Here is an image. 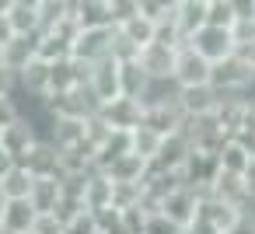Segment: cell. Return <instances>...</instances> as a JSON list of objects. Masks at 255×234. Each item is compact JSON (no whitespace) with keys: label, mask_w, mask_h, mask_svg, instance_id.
Segmentation results:
<instances>
[{"label":"cell","mask_w":255,"mask_h":234,"mask_svg":"<svg viewBox=\"0 0 255 234\" xmlns=\"http://www.w3.org/2000/svg\"><path fill=\"white\" fill-rule=\"evenodd\" d=\"M210 84H213L220 95H252V91H255V70H252L238 53H231L227 60H217V63H213Z\"/></svg>","instance_id":"6da1fadb"},{"label":"cell","mask_w":255,"mask_h":234,"mask_svg":"<svg viewBox=\"0 0 255 234\" xmlns=\"http://www.w3.org/2000/svg\"><path fill=\"white\" fill-rule=\"evenodd\" d=\"M42 105H46L53 116H74V119H88V116L102 112V102H98V95L91 91V84H88V81H84V84H77V88H70V91L46 95V98H42Z\"/></svg>","instance_id":"7a4b0ae2"},{"label":"cell","mask_w":255,"mask_h":234,"mask_svg":"<svg viewBox=\"0 0 255 234\" xmlns=\"http://www.w3.org/2000/svg\"><path fill=\"white\" fill-rule=\"evenodd\" d=\"M189 46L199 49L210 63H217V60H227V56L234 53L238 39H234V28H231V25H213V21H206V25H199V28L189 35Z\"/></svg>","instance_id":"3957f363"},{"label":"cell","mask_w":255,"mask_h":234,"mask_svg":"<svg viewBox=\"0 0 255 234\" xmlns=\"http://www.w3.org/2000/svg\"><path fill=\"white\" fill-rule=\"evenodd\" d=\"M39 140H42V129H39V122H35L28 112H21V116H18L14 122H7V126H0V143L14 154L18 164L28 157V150H32Z\"/></svg>","instance_id":"277c9868"},{"label":"cell","mask_w":255,"mask_h":234,"mask_svg":"<svg viewBox=\"0 0 255 234\" xmlns=\"http://www.w3.org/2000/svg\"><path fill=\"white\" fill-rule=\"evenodd\" d=\"M112 39H116V25H88L74 39V56L84 63H98L112 56Z\"/></svg>","instance_id":"5b68a950"},{"label":"cell","mask_w":255,"mask_h":234,"mask_svg":"<svg viewBox=\"0 0 255 234\" xmlns=\"http://www.w3.org/2000/svg\"><path fill=\"white\" fill-rule=\"evenodd\" d=\"M210 74H213V63L199 49H192L189 42H182L178 56H175V77L171 81L178 88H196V84H210Z\"/></svg>","instance_id":"8992f818"},{"label":"cell","mask_w":255,"mask_h":234,"mask_svg":"<svg viewBox=\"0 0 255 234\" xmlns=\"http://www.w3.org/2000/svg\"><path fill=\"white\" fill-rule=\"evenodd\" d=\"M102 116L109 119V126H112V129L129 133V129H136V126L147 119V102H143V98L119 95V98H112V102H105V105H102Z\"/></svg>","instance_id":"52a82bcc"},{"label":"cell","mask_w":255,"mask_h":234,"mask_svg":"<svg viewBox=\"0 0 255 234\" xmlns=\"http://www.w3.org/2000/svg\"><path fill=\"white\" fill-rule=\"evenodd\" d=\"M182 129L192 140V147L203 154H220V147L227 140V129L217 122V116H192V119H185Z\"/></svg>","instance_id":"ba28073f"},{"label":"cell","mask_w":255,"mask_h":234,"mask_svg":"<svg viewBox=\"0 0 255 234\" xmlns=\"http://www.w3.org/2000/svg\"><path fill=\"white\" fill-rule=\"evenodd\" d=\"M199 206H203V192L192 189V185H178L175 192H168V196L161 199V210H164L182 231L199 217Z\"/></svg>","instance_id":"9c48e42d"},{"label":"cell","mask_w":255,"mask_h":234,"mask_svg":"<svg viewBox=\"0 0 255 234\" xmlns=\"http://www.w3.org/2000/svg\"><path fill=\"white\" fill-rule=\"evenodd\" d=\"M175 56H178V46H168V42H150V46H143L140 49V63H143V70L154 77V81H171L175 77Z\"/></svg>","instance_id":"30bf717a"},{"label":"cell","mask_w":255,"mask_h":234,"mask_svg":"<svg viewBox=\"0 0 255 234\" xmlns=\"http://www.w3.org/2000/svg\"><path fill=\"white\" fill-rule=\"evenodd\" d=\"M206 192L217 196V199H224V203H231V206H238V210H252V206H255V203H252V192H248V185H245V178H241L238 171H224V168H220Z\"/></svg>","instance_id":"8fae6325"},{"label":"cell","mask_w":255,"mask_h":234,"mask_svg":"<svg viewBox=\"0 0 255 234\" xmlns=\"http://www.w3.org/2000/svg\"><path fill=\"white\" fill-rule=\"evenodd\" d=\"M88 84H91V91L98 95L102 105L112 102V98H119V95H123V88H119V60H116V56H105V60L91 63Z\"/></svg>","instance_id":"7c38bea8"},{"label":"cell","mask_w":255,"mask_h":234,"mask_svg":"<svg viewBox=\"0 0 255 234\" xmlns=\"http://www.w3.org/2000/svg\"><path fill=\"white\" fill-rule=\"evenodd\" d=\"M18 81H21V95L25 98H46L49 88H53V60L35 56L25 70H18Z\"/></svg>","instance_id":"4fadbf2b"},{"label":"cell","mask_w":255,"mask_h":234,"mask_svg":"<svg viewBox=\"0 0 255 234\" xmlns=\"http://www.w3.org/2000/svg\"><path fill=\"white\" fill-rule=\"evenodd\" d=\"M178 105L185 112V119L192 116H213L220 105V91L213 84H196V88H178Z\"/></svg>","instance_id":"5bb4252c"},{"label":"cell","mask_w":255,"mask_h":234,"mask_svg":"<svg viewBox=\"0 0 255 234\" xmlns=\"http://www.w3.org/2000/svg\"><path fill=\"white\" fill-rule=\"evenodd\" d=\"M143 122H150L157 133H178L182 126H185V112H182V105H178V95L175 98H161V102H147V119Z\"/></svg>","instance_id":"9a60e30c"},{"label":"cell","mask_w":255,"mask_h":234,"mask_svg":"<svg viewBox=\"0 0 255 234\" xmlns=\"http://www.w3.org/2000/svg\"><path fill=\"white\" fill-rule=\"evenodd\" d=\"M213 116L227 129V136H234L252 116V95H220V105H217Z\"/></svg>","instance_id":"2e32d148"},{"label":"cell","mask_w":255,"mask_h":234,"mask_svg":"<svg viewBox=\"0 0 255 234\" xmlns=\"http://www.w3.org/2000/svg\"><path fill=\"white\" fill-rule=\"evenodd\" d=\"M192 150H196L192 140L185 136V129H178V133H168L164 136V143H161V150H157V157L150 164L154 168H168V171H182Z\"/></svg>","instance_id":"e0dca14e"},{"label":"cell","mask_w":255,"mask_h":234,"mask_svg":"<svg viewBox=\"0 0 255 234\" xmlns=\"http://www.w3.org/2000/svg\"><path fill=\"white\" fill-rule=\"evenodd\" d=\"M35 178H42V175H63V161H60V147L49 140V136H42L32 150H28V157L21 161Z\"/></svg>","instance_id":"ac0fdd59"},{"label":"cell","mask_w":255,"mask_h":234,"mask_svg":"<svg viewBox=\"0 0 255 234\" xmlns=\"http://www.w3.org/2000/svg\"><path fill=\"white\" fill-rule=\"evenodd\" d=\"M119 88H123V95L147 102V95H150V88H154V77L143 70V63H140L136 56H133V60H119Z\"/></svg>","instance_id":"d6986e66"},{"label":"cell","mask_w":255,"mask_h":234,"mask_svg":"<svg viewBox=\"0 0 255 234\" xmlns=\"http://www.w3.org/2000/svg\"><path fill=\"white\" fill-rule=\"evenodd\" d=\"M88 74H91V63H84V60H77V56H63V60H56V63H53V88H49V95H56V91H70V88L84 84Z\"/></svg>","instance_id":"ffe728a7"},{"label":"cell","mask_w":255,"mask_h":234,"mask_svg":"<svg viewBox=\"0 0 255 234\" xmlns=\"http://www.w3.org/2000/svg\"><path fill=\"white\" fill-rule=\"evenodd\" d=\"M241 213H245V210H238V206H231V203H224V199H217V196L203 192V206H199V217H203V220H210V224H213L217 231L231 234V231H234V224L241 220Z\"/></svg>","instance_id":"44dd1931"},{"label":"cell","mask_w":255,"mask_h":234,"mask_svg":"<svg viewBox=\"0 0 255 234\" xmlns=\"http://www.w3.org/2000/svg\"><path fill=\"white\" fill-rule=\"evenodd\" d=\"M39 35L42 32H32V35H11L4 42V63L11 70H25L35 56H39Z\"/></svg>","instance_id":"7402d4cb"},{"label":"cell","mask_w":255,"mask_h":234,"mask_svg":"<svg viewBox=\"0 0 255 234\" xmlns=\"http://www.w3.org/2000/svg\"><path fill=\"white\" fill-rule=\"evenodd\" d=\"M112 182H143L147 178V171H150V161L147 157H140V154H133V150H126V154H119L109 168H102Z\"/></svg>","instance_id":"603a6c76"},{"label":"cell","mask_w":255,"mask_h":234,"mask_svg":"<svg viewBox=\"0 0 255 234\" xmlns=\"http://www.w3.org/2000/svg\"><path fill=\"white\" fill-rule=\"evenodd\" d=\"M171 14H175L182 35H185V42H189V35H192L199 25L210 21V0H178V4L171 7Z\"/></svg>","instance_id":"cb8c5ba5"},{"label":"cell","mask_w":255,"mask_h":234,"mask_svg":"<svg viewBox=\"0 0 255 234\" xmlns=\"http://www.w3.org/2000/svg\"><path fill=\"white\" fill-rule=\"evenodd\" d=\"M28 199H32V206H35L39 213H56V206H60V199H63V182H60V175H42V178H35Z\"/></svg>","instance_id":"d4e9b609"},{"label":"cell","mask_w":255,"mask_h":234,"mask_svg":"<svg viewBox=\"0 0 255 234\" xmlns=\"http://www.w3.org/2000/svg\"><path fill=\"white\" fill-rule=\"evenodd\" d=\"M84 206H88L91 213H102V210L112 206V178H109L102 168L88 171V182H84Z\"/></svg>","instance_id":"484cf974"},{"label":"cell","mask_w":255,"mask_h":234,"mask_svg":"<svg viewBox=\"0 0 255 234\" xmlns=\"http://www.w3.org/2000/svg\"><path fill=\"white\" fill-rule=\"evenodd\" d=\"M136 49H143V46H150L154 39H157V18L154 14H147V11H140V14H133L129 21H123V25H116Z\"/></svg>","instance_id":"4316f807"},{"label":"cell","mask_w":255,"mask_h":234,"mask_svg":"<svg viewBox=\"0 0 255 234\" xmlns=\"http://www.w3.org/2000/svg\"><path fill=\"white\" fill-rule=\"evenodd\" d=\"M60 150H67V147H74V143H81V140H88L84 136V119H74V116H53V122H49V133H46Z\"/></svg>","instance_id":"83f0119b"},{"label":"cell","mask_w":255,"mask_h":234,"mask_svg":"<svg viewBox=\"0 0 255 234\" xmlns=\"http://www.w3.org/2000/svg\"><path fill=\"white\" fill-rule=\"evenodd\" d=\"M39 220V210L32 206V199H7V210H4V224L0 227H11L18 234H32Z\"/></svg>","instance_id":"f1b7e54d"},{"label":"cell","mask_w":255,"mask_h":234,"mask_svg":"<svg viewBox=\"0 0 255 234\" xmlns=\"http://www.w3.org/2000/svg\"><path fill=\"white\" fill-rule=\"evenodd\" d=\"M4 18H7V25H11V32H14V35H32V32H42V14H39V7L21 4V0H14L11 11H7Z\"/></svg>","instance_id":"f546056e"},{"label":"cell","mask_w":255,"mask_h":234,"mask_svg":"<svg viewBox=\"0 0 255 234\" xmlns=\"http://www.w3.org/2000/svg\"><path fill=\"white\" fill-rule=\"evenodd\" d=\"M161 143H164V133H157L150 122H140L136 129H129V150L140 154V157H147V161L157 157Z\"/></svg>","instance_id":"4dcf8cb0"},{"label":"cell","mask_w":255,"mask_h":234,"mask_svg":"<svg viewBox=\"0 0 255 234\" xmlns=\"http://www.w3.org/2000/svg\"><path fill=\"white\" fill-rule=\"evenodd\" d=\"M32 185H35V175H32L25 164H14L11 171L0 175V189H4L7 199H28Z\"/></svg>","instance_id":"1f68e13d"},{"label":"cell","mask_w":255,"mask_h":234,"mask_svg":"<svg viewBox=\"0 0 255 234\" xmlns=\"http://www.w3.org/2000/svg\"><path fill=\"white\" fill-rule=\"evenodd\" d=\"M252 157H255V154H252L238 136H227V140H224V147H220V154H217L220 168H224V171H238V175L248 168V161H252Z\"/></svg>","instance_id":"d6a6232c"},{"label":"cell","mask_w":255,"mask_h":234,"mask_svg":"<svg viewBox=\"0 0 255 234\" xmlns=\"http://www.w3.org/2000/svg\"><path fill=\"white\" fill-rule=\"evenodd\" d=\"M74 18H77L81 28H88V25H112L109 0H74Z\"/></svg>","instance_id":"836d02e7"},{"label":"cell","mask_w":255,"mask_h":234,"mask_svg":"<svg viewBox=\"0 0 255 234\" xmlns=\"http://www.w3.org/2000/svg\"><path fill=\"white\" fill-rule=\"evenodd\" d=\"M143 199V182H112V206L126 210Z\"/></svg>","instance_id":"e575fe53"},{"label":"cell","mask_w":255,"mask_h":234,"mask_svg":"<svg viewBox=\"0 0 255 234\" xmlns=\"http://www.w3.org/2000/svg\"><path fill=\"white\" fill-rule=\"evenodd\" d=\"M98 231L102 234H129V227L123 224V210L119 206H109L98 213Z\"/></svg>","instance_id":"d590c367"},{"label":"cell","mask_w":255,"mask_h":234,"mask_svg":"<svg viewBox=\"0 0 255 234\" xmlns=\"http://www.w3.org/2000/svg\"><path fill=\"white\" fill-rule=\"evenodd\" d=\"M143 11V0H109V14H112V25H123L129 21L133 14Z\"/></svg>","instance_id":"8d00e7d4"},{"label":"cell","mask_w":255,"mask_h":234,"mask_svg":"<svg viewBox=\"0 0 255 234\" xmlns=\"http://www.w3.org/2000/svg\"><path fill=\"white\" fill-rule=\"evenodd\" d=\"M67 234H102V231H98V213L81 210L77 217L67 220Z\"/></svg>","instance_id":"74e56055"},{"label":"cell","mask_w":255,"mask_h":234,"mask_svg":"<svg viewBox=\"0 0 255 234\" xmlns=\"http://www.w3.org/2000/svg\"><path fill=\"white\" fill-rule=\"evenodd\" d=\"M143 234H182V227L164 213V210H154L150 217H147V231Z\"/></svg>","instance_id":"f35d334b"},{"label":"cell","mask_w":255,"mask_h":234,"mask_svg":"<svg viewBox=\"0 0 255 234\" xmlns=\"http://www.w3.org/2000/svg\"><path fill=\"white\" fill-rule=\"evenodd\" d=\"M32 234H67V220L60 213H39Z\"/></svg>","instance_id":"ab89813d"},{"label":"cell","mask_w":255,"mask_h":234,"mask_svg":"<svg viewBox=\"0 0 255 234\" xmlns=\"http://www.w3.org/2000/svg\"><path fill=\"white\" fill-rule=\"evenodd\" d=\"M21 112H25V105L18 102V95H0V126L14 122Z\"/></svg>","instance_id":"60d3db41"},{"label":"cell","mask_w":255,"mask_h":234,"mask_svg":"<svg viewBox=\"0 0 255 234\" xmlns=\"http://www.w3.org/2000/svg\"><path fill=\"white\" fill-rule=\"evenodd\" d=\"M0 95H21L18 70H11L7 63H0Z\"/></svg>","instance_id":"b9f144b4"},{"label":"cell","mask_w":255,"mask_h":234,"mask_svg":"<svg viewBox=\"0 0 255 234\" xmlns=\"http://www.w3.org/2000/svg\"><path fill=\"white\" fill-rule=\"evenodd\" d=\"M234 18H255V0H227Z\"/></svg>","instance_id":"7bdbcfd3"},{"label":"cell","mask_w":255,"mask_h":234,"mask_svg":"<svg viewBox=\"0 0 255 234\" xmlns=\"http://www.w3.org/2000/svg\"><path fill=\"white\" fill-rule=\"evenodd\" d=\"M182 234H224V231H217V227H213L210 220H203V217H196V220H192V224H189V227H185Z\"/></svg>","instance_id":"ee69618b"},{"label":"cell","mask_w":255,"mask_h":234,"mask_svg":"<svg viewBox=\"0 0 255 234\" xmlns=\"http://www.w3.org/2000/svg\"><path fill=\"white\" fill-rule=\"evenodd\" d=\"M234 53H238V56L255 70V42H238V46H234Z\"/></svg>","instance_id":"f6af8a7d"},{"label":"cell","mask_w":255,"mask_h":234,"mask_svg":"<svg viewBox=\"0 0 255 234\" xmlns=\"http://www.w3.org/2000/svg\"><path fill=\"white\" fill-rule=\"evenodd\" d=\"M241 178H245V185H248V192H252V203H255V157L248 161V168L241 171Z\"/></svg>","instance_id":"bcb514c9"},{"label":"cell","mask_w":255,"mask_h":234,"mask_svg":"<svg viewBox=\"0 0 255 234\" xmlns=\"http://www.w3.org/2000/svg\"><path fill=\"white\" fill-rule=\"evenodd\" d=\"M14 164H18V161H14V154H11L4 143H0V175H4V171H11Z\"/></svg>","instance_id":"7dc6e473"},{"label":"cell","mask_w":255,"mask_h":234,"mask_svg":"<svg viewBox=\"0 0 255 234\" xmlns=\"http://www.w3.org/2000/svg\"><path fill=\"white\" fill-rule=\"evenodd\" d=\"M4 210H7V196H4V189H0V224H4Z\"/></svg>","instance_id":"c3c4849f"},{"label":"cell","mask_w":255,"mask_h":234,"mask_svg":"<svg viewBox=\"0 0 255 234\" xmlns=\"http://www.w3.org/2000/svg\"><path fill=\"white\" fill-rule=\"evenodd\" d=\"M11 4H14V0H0V14H7V11H11Z\"/></svg>","instance_id":"681fc988"},{"label":"cell","mask_w":255,"mask_h":234,"mask_svg":"<svg viewBox=\"0 0 255 234\" xmlns=\"http://www.w3.org/2000/svg\"><path fill=\"white\" fill-rule=\"evenodd\" d=\"M21 4H32V7H39V4H42V0H21Z\"/></svg>","instance_id":"f907efd6"},{"label":"cell","mask_w":255,"mask_h":234,"mask_svg":"<svg viewBox=\"0 0 255 234\" xmlns=\"http://www.w3.org/2000/svg\"><path fill=\"white\" fill-rule=\"evenodd\" d=\"M0 234H18V231H11V227H0Z\"/></svg>","instance_id":"816d5d0a"},{"label":"cell","mask_w":255,"mask_h":234,"mask_svg":"<svg viewBox=\"0 0 255 234\" xmlns=\"http://www.w3.org/2000/svg\"><path fill=\"white\" fill-rule=\"evenodd\" d=\"M0 63H4V42H0Z\"/></svg>","instance_id":"f5cc1de1"},{"label":"cell","mask_w":255,"mask_h":234,"mask_svg":"<svg viewBox=\"0 0 255 234\" xmlns=\"http://www.w3.org/2000/svg\"><path fill=\"white\" fill-rule=\"evenodd\" d=\"M252 105H255V91H252Z\"/></svg>","instance_id":"db71d44e"},{"label":"cell","mask_w":255,"mask_h":234,"mask_svg":"<svg viewBox=\"0 0 255 234\" xmlns=\"http://www.w3.org/2000/svg\"><path fill=\"white\" fill-rule=\"evenodd\" d=\"M210 4H220V0H210Z\"/></svg>","instance_id":"11a10c76"}]
</instances>
